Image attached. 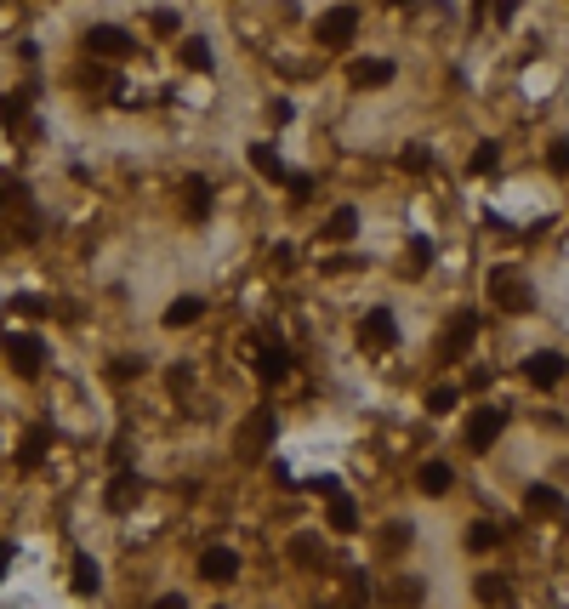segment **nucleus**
<instances>
[{
	"instance_id": "nucleus-1",
	"label": "nucleus",
	"mask_w": 569,
	"mask_h": 609,
	"mask_svg": "<svg viewBox=\"0 0 569 609\" xmlns=\"http://www.w3.org/2000/svg\"><path fill=\"white\" fill-rule=\"evenodd\" d=\"M490 302L501 313H530L535 308V290H530V280H524L518 268H495V274H490Z\"/></svg>"
},
{
	"instance_id": "nucleus-2",
	"label": "nucleus",
	"mask_w": 569,
	"mask_h": 609,
	"mask_svg": "<svg viewBox=\"0 0 569 609\" xmlns=\"http://www.w3.org/2000/svg\"><path fill=\"white\" fill-rule=\"evenodd\" d=\"M501 427H507V405H478V410L467 416V427H461V438H467L473 456H484V450L501 438Z\"/></svg>"
},
{
	"instance_id": "nucleus-3",
	"label": "nucleus",
	"mask_w": 569,
	"mask_h": 609,
	"mask_svg": "<svg viewBox=\"0 0 569 609\" xmlns=\"http://www.w3.org/2000/svg\"><path fill=\"white\" fill-rule=\"evenodd\" d=\"M319 496H325V507H330V530L336 535H353V530H359V501L336 485V478H319Z\"/></svg>"
},
{
	"instance_id": "nucleus-4",
	"label": "nucleus",
	"mask_w": 569,
	"mask_h": 609,
	"mask_svg": "<svg viewBox=\"0 0 569 609\" xmlns=\"http://www.w3.org/2000/svg\"><path fill=\"white\" fill-rule=\"evenodd\" d=\"M273 427H280V422H273V405L250 410L245 422H240V456H245V461H257V456L273 445Z\"/></svg>"
},
{
	"instance_id": "nucleus-5",
	"label": "nucleus",
	"mask_w": 569,
	"mask_h": 609,
	"mask_svg": "<svg viewBox=\"0 0 569 609\" xmlns=\"http://www.w3.org/2000/svg\"><path fill=\"white\" fill-rule=\"evenodd\" d=\"M6 359L24 382H34V376L46 370V348H40V336H6Z\"/></svg>"
},
{
	"instance_id": "nucleus-6",
	"label": "nucleus",
	"mask_w": 569,
	"mask_h": 609,
	"mask_svg": "<svg viewBox=\"0 0 569 609\" xmlns=\"http://www.w3.org/2000/svg\"><path fill=\"white\" fill-rule=\"evenodd\" d=\"M348 86L353 92H382V86H393V63L388 57H353L348 63Z\"/></svg>"
},
{
	"instance_id": "nucleus-7",
	"label": "nucleus",
	"mask_w": 569,
	"mask_h": 609,
	"mask_svg": "<svg viewBox=\"0 0 569 609\" xmlns=\"http://www.w3.org/2000/svg\"><path fill=\"white\" fill-rule=\"evenodd\" d=\"M200 581L234 586V581H240V553H234V547H205V553H200Z\"/></svg>"
},
{
	"instance_id": "nucleus-8",
	"label": "nucleus",
	"mask_w": 569,
	"mask_h": 609,
	"mask_svg": "<svg viewBox=\"0 0 569 609\" xmlns=\"http://www.w3.org/2000/svg\"><path fill=\"white\" fill-rule=\"evenodd\" d=\"M353 29H359V6H330L319 17V40H325V46H348Z\"/></svg>"
},
{
	"instance_id": "nucleus-9",
	"label": "nucleus",
	"mask_w": 569,
	"mask_h": 609,
	"mask_svg": "<svg viewBox=\"0 0 569 609\" xmlns=\"http://www.w3.org/2000/svg\"><path fill=\"white\" fill-rule=\"evenodd\" d=\"M359 342H365V348H376V353H382V348H393V342H398V325H393V313H388V308H365V325H359Z\"/></svg>"
},
{
	"instance_id": "nucleus-10",
	"label": "nucleus",
	"mask_w": 569,
	"mask_h": 609,
	"mask_svg": "<svg viewBox=\"0 0 569 609\" xmlns=\"http://www.w3.org/2000/svg\"><path fill=\"white\" fill-rule=\"evenodd\" d=\"M137 40L125 34V29H114V24H97V29H86V52L92 57H125Z\"/></svg>"
},
{
	"instance_id": "nucleus-11",
	"label": "nucleus",
	"mask_w": 569,
	"mask_h": 609,
	"mask_svg": "<svg viewBox=\"0 0 569 609\" xmlns=\"http://www.w3.org/2000/svg\"><path fill=\"white\" fill-rule=\"evenodd\" d=\"M564 370H569L564 353H530V359H524V376H530V388H558Z\"/></svg>"
},
{
	"instance_id": "nucleus-12",
	"label": "nucleus",
	"mask_w": 569,
	"mask_h": 609,
	"mask_svg": "<svg viewBox=\"0 0 569 609\" xmlns=\"http://www.w3.org/2000/svg\"><path fill=\"white\" fill-rule=\"evenodd\" d=\"M182 200H188V222L205 228L211 222V182L194 172V177H182Z\"/></svg>"
},
{
	"instance_id": "nucleus-13",
	"label": "nucleus",
	"mask_w": 569,
	"mask_h": 609,
	"mask_svg": "<svg viewBox=\"0 0 569 609\" xmlns=\"http://www.w3.org/2000/svg\"><path fill=\"white\" fill-rule=\"evenodd\" d=\"M524 507H530V518H564V513H569V501H564L553 485H535L530 496H524Z\"/></svg>"
},
{
	"instance_id": "nucleus-14",
	"label": "nucleus",
	"mask_w": 569,
	"mask_h": 609,
	"mask_svg": "<svg viewBox=\"0 0 569 609\" xmlns=\"http://www.w3.org/2000/svg\"><path fill=\"white\" fill-rule=\"evenodd\" d=\"M416 485H421V496H450V485H456V473H450V461H421V473H416Z\"/></svg>"
},
{
	"instance_id": "nucleus-15",
	"label": "nucleus",
	"mask_w": 569,
	"mask_h": 609,
	"mask_svg": "<svg viewBox=\"0 0 569 609\" xmlns=\"http://www.w3.org/2000/svg\"><path fill=\"white\" fill-rule=\"evenodd\" d=\"M473 336H478V313L467 308V313H456V325L445 330V353H450V359H456V353H467Z\"/></svg>"
},
{
	"instance_id": "nucleus-16",
	"label": "nucleus",
	"mask_w": 569,
	"mask_h": 609,
	"mask_svg": "<svg viewBox=\"0 0 569 609\" xmlns=\"http://www.w3.org/2000/svg\"><path fill=\"white\" fill-rule=\"evenodd\" d=\"M29 103H34V86H24V92H12L6 103H0V120H6V125H12L17 137H29V120H24V114H29Z\"/></svg>"
},
{
	"instance_id": "nucleus-17",
	"label": "nucleus",
	"mask_w": 569,
	"mask_h": 609,
	"mask_svg": "<svg viewBox=\"0 0 569 609\" xmlns=\"http://www.w3.org/2000/svg\"><path fill=\"white\" fill-rule=\"evenodd\" d=\"M250 165H257V177H268V182H285V177H290L273 142H250Z\"/></svg>"
},
{
	"instance_id": "nucleus-18",
	"label": "nucleus",
	"mask_w": 569,
	"mask_h": 609,
	"mask_svg": "<svg viewBox=\"0 0 569 609\" xmlns=\"http://www.w3.org/2000/svg\"><path fill=\"white\" fill-rule=\"evenodd\" d=\"M137 496H142V478L120 467V473H114V485H109V513H125V507H132Z\"/></svg>"
},
{
	"instance_id": "nucleus-19",
	"label": "nucleus",
	"mask_w": 569,
	"mask_h": 609,
	"mask_svg": "<svg viewBox=\"0 0 569 609\" xmlns=\"http://www.w3.org/2000/svg\"><path fill=\"white\" fill-rule=\"evenodd\" d=\"M353 234H359V211H353V205H336L330 222H325V240H330V245H348Z\"/></svg>"
},
{
	"instance_id": "nucleus-20",
	"label": "nucleus",
	"mask_w": 569,
	"mask_h": 609,
	"mask_svg": "<svg viewBox=\"0 0 569 609\" xmlns=\"http://www.w3.org/2000/svg\"><path fill=\"white\" fill-rule=\"evenodd\" d=\"M46 445H52V433H46V427H34V433L24 438V450H17V473H34L40 461H46Z\"/></svg>"
},
{
	"instance_id": "nucleus-21",
	"label": "nucleus",
	"mask_w": 569,
	"mask_h": 609,
	"mask_svg": "<svg viewBox=\"0 0 569 609\" xmlns=\"http://www.w3.org/2000/svg\"><path fill=\"white\" fill-rule=\"evenodd\" d=\"M200 313H205V302H200V297H177L172 308H165V330H182V325H194Z\"/></svg>"
},
{
	"instance_id": "nucleus-22",
	"label": "nucleus",
	"mask_w": 569,
	"mask_h": 609,
	"mask_svg": "<svg viewBox=\"0 0 569 609\" xmlns=\"http://www.w3.org/2000/svg\"><path fill=\"white\" fill-rule=\"evenodd\" d=\"M97 586H103V570H97V558H86V553H80V558H74V593H80V598H92Z\"/></svg>"
},
{
	"instance_id": "nucleus-23",
	"label": "nucleus",
	"mask_w": 569,
	"mask_h": 609,
	"mask_svg": "<svg viewBox=\"0 0 569 609\" xmlns=\"http://www.w3.org/2000/svg\"><path fill=\"white\" fill-rule=\"evenodd\" d=\"M257 376H262V382H285V376H290V353L285 348H268L257 359Z\"/></svg>"
},
{
	"instance_id": "nucleus-24",
	"label": "nucleus",
	"mask_w": 569,
	"mask_h": 609,
	"mask_svg": "<svg viewBox=\"0 0 569 609\" xmlns=\"http://www.w3.org/2000/svg\"><path fill=\"white\" fill-rule=\"evenodd\" d=\"M427 262H433V240H410V257H405V268H398V274L405 280H416V274H427Z\"/></svg>"
},
{
	"instance_id": "nucleus-25",
	"label": "nucleus",
	"mask_w": 569,
	"mask_h": 609,
	"mask_svg": "<svg viewBox=\"0 0 569 609\" xmlns=\"http://www.w3.org/2000/svg\"><path fill=\"white\" fill-rule=\"evenodd\" d=\"M495 165H501V142H478L473 160H467V172H473V177H490Z\"/></svg>"
},
{
	"instance_id": "nucleus-26",
	"label": "nucleus",
	"mask_w": 569,
	"mask_h": 609,
	"mask_svg": "<svg viewBox=\"0 0 569 609\" xmlns=\"http://www.w3.org/2000/svg\"><path fill=\"white\" fill-rule=\"evenodd\" d=\"M182 63H188L194 74H205V69H211V46H205L200 34H188V40H182Z\"/></svg>"
},
{
	"instance_id": "nucleus-27",
	"label": "nucleus",
	"mask_w": 569,
	"mask_h": 609,
	"mask_svg": "<svg viewBox=\"0 0 569 609\" xmlns=\"http://www.w3.org/2000/svg\"><path fill=\"white\" fill-rule=\"evenodd\" d=\"M495 541H501V530H495V524H473V530H467V547H473V553H490Z\"/></svg>"
},
{
	"instance_id": "nucleus-28",
	"label": "nucleus",
	"mask_w": 569,
	"mask_h": 609,
	"mask_svg": "<svg viewBox=\"0 0 569 609\" xmlns=\"http://www.w3.org/2000/svg\"><path fill=\"white\" fill-rule=\"evenodd\" d=\"M478 598L484 604H507L513 593H507V581H501V575H478Z\"/></svg>"
},
{
	"instance_id": "nucleus-29",
	"label": "nucleus",
	"mask_w": 569,
	"mask_h": 609,
	"mask_svg": "<svg viewBox=\"0 0 569 609\" xmlns=\"http://www.w3.org/2000/svg\"><path fill=\"white\" fill-rule=\"evenodd\" d=\"M546 172H558V177H569V137H558L553 149H546Z\"/></svg>"
},
{
	"instance_id": "nucleus-30",
	"label": "nucleus",
	"mask_w": 569,
	"mask_h": 609,
	"mask_svg": "<svg viewBox=\"0 0 569 609\" xmlns=\"http://www.w3.org/2000/svg\"><path fill=\"white\" fill-rule=\"evenodd\" d=\"M456 398H461L456 388H433V393H427V410H433V416H450V410H456Z\"/></svg>"
},
{
	"instance_id": "nucleus-31",
	"label": "nucleus",
	"mask_w": 569,
	"mask_h": 609,
	"mask_svg": "<svg viewBox=\"0 0 569 609\" xmlns=\"http://www.w3.org/2000/svg\"><path fill=\"white\" fill-rule=\"evenodd\" d=\"M388 598H393V604H421V598H427V586H421V581H398Z\"/></svg>"
},
{
	"instance_id": "nucleus-32",
	"label": "nucleus",
	"mask_w": 569,
	"mask_h": 609,
	"mask_svg": "<svg viewBox=\"0 0 569 609\" xmlns=\"http://www.w3.org/2000/svg\"><path fill=\"white\" fill-rule=\"evenodd\" d=\"M427 160H433V154L421 149V142H410V149L398 154V165H405V172H427Z\"/></svg>"
},
{
	"instance_id": "nucleus-33",
	"label": "nucleus",
	"mask_w": 569,
	"mask_h": 609,
	"mask_svg": "<svg viewBox=\"0 0 569 609\" xmlns=\"http://www.w3.org/2000/svg\"><path fill=\"white\" fill-rule=\"evenodd\" d=\"M149 24H154V29H160V34H177V29H182V17H177V12H172V6H160V12H154V17H149Z\"/></svg>"
},
{
	"instance_id": "nucleus-34",
	"label": "nucleus",
	"mask_w": 569,
	"mask_h": 609,
	"mask_svg": "<svg viewBox=\"0 0 569 609\" xmlns=\"http://www.w3.org/2000/svg\"><path fill=\"white\" fill-rule=\"evenodd\" d=\"M405 541H410V530H405V524H388V535H382V547H388V553H405Z\"/></svg>"
},
{
	"instance_id": "nucleus-35",
	"label": "nucleus",
	"mask_w": 569,
	"mask_h": 609,
	"mask_svg": "<svg viewBox=\"0 0 569 609\" xmlns=\"http://www.w3.org/2000/svg\"><path fill=\"white\" fill-rule=\"evenodd\" d=\"M290 114H297V109H290V103H285V97H273V103H268V120H273V125H285Z\"/></svg>"
},
{
	"instance_id": "nucleus-36",
	"label": "nucleus",
	"mask_w": 569,
	"mask_h": 609,
	"mask_svg": "<svg viewBox=\"0 0 569 609\" xmlns=\"http://www.w3.org/2000/svg\"><path fill=\"white\" fill-rule=\"evenodd\" d=\"M285 182H290V200H297V205L313 194V177H285Z\"/></svg>"
},
{
	"instance_id": "nucleus-37",
	"label": "nucleus",
	"mask_w": 569,
	"mask_h": 609,
	"mask_svg": "<svg viewBox=\"0 0 569 609\" xmlns=\"http://www.w3.org/2000/svg\"><path fill=\"white\" fill-rule=\"evenodd\" d=\"M290 558H297V564H319V547H313V541H297V547H290Z\"/></svg>"
},
{
	"instance_id": "nucleus-38",
	"label": "nucleus",
	"mask_w": 569,
	"mask_h": 609,
	"mask_svg": "<svg viewBox=\"0 0 569 609\" xmlns=\"http://www.w3.org/2000/svg\"><path fill=\"white\" fill-rule=\"evenodd\" d=\"M0 205H6V182H0Z\"/></svg>"
}]
</instances>
